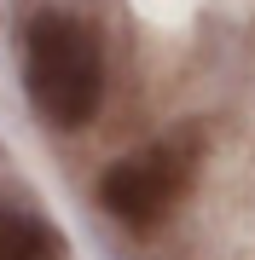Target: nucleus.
I'll use <instances>...</instances> for the list:
<instances>
[{
	"mask_svg": "<svg viewBox=\"0 0 255 260\" xmlns=\"http://www.w3.org/2000/svg\"><path fill=\"white\" fill-rule=\"evenodd\" d=\"M23 93L41 121L87 127L104 99V52L99 35L76 12H35L23 35Z\"/></svg>",
	"mask_w": 255,
	"mask_h": 260,
	"instance_id": "f257e3e1",
	"label": "nucleus"
},
{
	"mask_svg": "<svg viewBox=\"0 0 255 260\" xmlns=\"http://www.w3.org/2000/svg\"><path fill=\"white\" fill-rule=\"evenodd\" d=\"M197 168H203V133L197 127H180V133H168V139L145 145L139 156H122V162L104 168L99 203H104V214H116L122 225L151 232V225H162L174 214L180 197L191 191Z\"/></svg>",
	"mask_w": 255,
	"mask_h": 260,
	"instance_id": "f03ea898",
	"label": "nucleus"
},
{
	"mask_svg": "<svg viewBox=\"0 0 255 260\" xmlns=\"http://www.w3.org/2000/svg\"><path fill=\"white\" fill-rule=\"evenodd\" d=\"M0 260H64V232L0 197Z\"/></svg>",
	"mask_w": 255,
	"mask_h": 260,
	"instance_id": "7ed1b4c3",
	"label": "nucleus"
}]
</instances>
